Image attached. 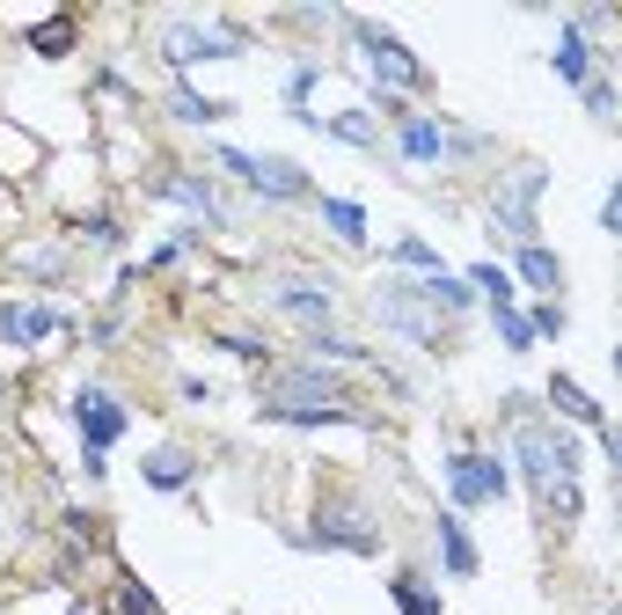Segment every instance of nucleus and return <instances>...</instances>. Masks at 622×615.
Instances as JSON below:
<instances>
[{
  "label": "nucleus",
  "mask_w": 622,
  "mask_h": 615,
  "mask_svg": "<svg viewBox=\"0 0 622 615\" xmlns=\"http://www.w3.org/2000/svg\"><path fill=\"white\" fill-rule=\"evenodd\" d=\"M73 425H81V447H89V469H103V455L124 439L132 410L110 396V388H73Z\"/></svg>",
  "instance_id": "1"
},
{
  "label": "nucleus",
  "mask_w": 622,
  "mask_h": 615,
  "mask_svg": "<svg viewBox=\"0 0 622 615\" xmlns=\"http://www.w3.org/2000/svg\"><path fill=\"white\" fill-rule=\"evenodd\" d=\"M220 169H228L234 183H249L257 198H308V169H293V161L249 155V147H220Z\"/></svg>",
  "instance_id": "2"
},
{
  "label": "nucleus",
  "mask_w": 622,
  "mask_h": 615,
  "mask_svg": "<svg viewBox=\"0 0 622 615\" xmlns=\"http://www.w3.org/2000/svg\"><path fill=\"white\" fill-rule=\"evenodd\" d=\"M542 191H550V169H542V161L513 169L505 183H498V198H491V220L505 235H520V242H534V206H542Z\"/></svg>",
  "instance_id": "3"
},
{
  "label": "nucleus",
  "mask_w": 622,
  "mask_h": 615,
  "mask_svg": "<svg viewBox=\"0 0 622 615\" xmlns=\"http://www.w3.org/2000/svg\"><path fill=\"white\" fill-rule=\"evenodd\" d=\"M352 44H359V52L373 59V73H381V88H418V81H425V67H418V52H403V44H395V37L381 30V22H367V16H359V22H352Z\"/></svg>",
  "instance_id": "4"
},
{
  "label": "nucleus",
  "mask_w": 622,
  "mask_h": 615,
  "mask_svg": "<svg viewBox=\"0 0 622 615\" xmlns=\"http://www.w3.org/2000/svg\"><path fill=\"white\" fill-rule=\"evenodd\" d=\"M161 52L177 59V67H191V59H242V37L220 30V22H169Z\"/></svg>",
  "instance_id": "5"
},
{
  "label": "nucleus",
  "mask_w": 622,
  "mask_h": 615,
  "mask_svg": "<svg viewBox=\"0 0 622 615\" xmlns=\"http://www.w3.org/2000/svg\"><path fill=\"white\" fill-rule=\"evenodd\" d=\"M447 484H454V506H491L505 498V469L491 455H447Z\"/></svg>",
  "instance_id": "6"
},
{
  "label": "nucleus",
  "mask_w": 622,
  "mask_h": 615,
  "mask_svg": "<svg viewBox=\"0 0 622 615\" xmlns=\"http://www.w3.org/2000/svg\"><path fill=\"white\" fill-rule=\"evenodd\" d=\"M315 543H338V549H359V557H373L381 549V527H373V513L367 506H322L315 513Z\"/></svg>",
  "instance_id": "7"
},
{
  "label": "nucleus",
  "mask_w": 622,
  "mask_h": 615,
  "mask_svg": "<svg viewBox=\"0 0 622 615\" xmlns=\"http://www.w3.org/2000/svg\"><path fill=\"white\" fill-rule=\"evenodd\" d=\"M373 316L389 323L395 337H410V345H432V308L410 300V286H381V294H373Z\"/></svg>",
  "instance_id": "8"
},
{
  "label": "nucleus",
  "mask_w": 622,
  "mask_h": 615,
  "mask_svg": "<svg viewBox=\"0 0 622 615\" xmlns=\"http://www.w3.org/2000/svg\"><path fill=\"white\" fill-rule=\"evenodd\" d=\"M432 527H440V557H447V572H454V579H476V543H469V535H462V520H454V506H447V513H440V520H432Z\"/></svg>",
  "instance_id": "9"
},
{
  "label": "nucleus",
  "mask_w": 622,
  "mask_h": 615,
  "mask_svg": "<svg viewBox=\"0 0 622 615\" xmlns=\"http://www.w3.org/2000/svg\"><path fill=\"white\" fill-rule=\"evenodd\" d=\"M140 476L154 484V492H183L198 469H191V455H183V447H154V455L140 462Z\"/></svg>",
  "instance_id": "10"
},
{
  "label": "nucleus",
  "mask_w": 622,
  "mask_h": 615,
  "mask_svg": "<svg viewBox=\"0 0 622 615\" xmlns=\"http://www.w3.org/2000/svg\"><path fill=\"white\" fill-rule=\"evenodd\" d=\"M556 73H564L571 88L593 81V52H586V30H579V22H564V37H556Z\"/></svg>",
  "instance_id": "11"
},
{
  "label": "nucleus",
  "mask_w": 622,
  "mask_h": 615,
  "mask_svg": "<svg viewBox=\"0 0 622 615\" xmlns=\"http://www.w3.org/2000/svg\"><path fill=\"white\" fill-rule=\"evenodd\" d=\"M52 330H59V308H0V337H16V345H37Z\"/></svg>",
  "instance_id": "12"
},
{
  "label": "nucleus",
  "mask_w": 622,
  "mask_h": 615,
  "mask_svg": "<svg viewBox=\"0 0 622 615\" xmlns=\"http://www.w3.org/2000/svg\"><path fill=\"white\" fill-rule=\"evenodd\" d=\"M520 286H528V294H556V279H564V271H556V257L542 242H520Z\"/></svg>",
  "instance_id": "13"
},
{
  "label": "nucleus",
  "mask_w": 622,
  "mask_h": 615,
  "mask_svg": "<svg viewBox=\"0 0 622 615\" xmlns=\"http://www.w3.org/2000/svg\"><path fill=\"white\" fill-rule=\"evenodd\" d=\"M395 147H403L410 161H447V155H440V125H425V118H403V125H395Z\"/></svg>",
  "instance_id": "14"
},
{
  "label": "nucleus",
  "mask_w": 622,
  "mask_h": 615,
  "mask_svg": "<svg viewBox=\"0 0 622 615\" xmlns=\"http://www.w3.org/2000/svg\"><path fill=\"white\" fill-rule=\"evenodd\" d=\"M322 220H330L338 242H367V212H359V198H322Z\"/></svg>",
  "instance_id": "15"
},
{
  "label": "nucleus",
  "mask_w": 622,
  "mask_h": 615,
  "mask_svg": "<svg viewBox=\"0 0 622 615\" xmlns=\"http://www.w3.org/2000/svg\"><path fill=\"white\" fill-rule=\"evenodd\" d=\"M161 198H177V206L205 212V220H228V212H220V198L205 191V183H198V176H169V183H161Z\"/></svg>",
  "instance_id": "16"
},
{
  "label": "nucleus",
  "mask_w": 622,
  "mask_h": 615,
  "mask_svg": "<svg viewBox=\"0 0 622 615\" xmlns=\"http://www.w3.org/2000/svg\"><path fill=\"white\" fill-rule=\"evenodd\" d=\"M550 404L564 410V418H579V425H593V433H601V410H593V396H586L579 381H564V374H556V381H550Z\"/></svg>",
  "instance_id": "17"
},
{
  "label": "nucleus",
  "mask_w": 622,
  "mask_h": 615,
  "mask_svg": "<svg viewBox=\"0 0 622 615\" xmlns=\"http://www.w3.org/2000/svg\"><path fill=\"white\" fill-rule=\"evenodd\" d=\"M410 286L425 294V308H469V300H476V286L447 279V271H432V279H410Z\"/></svg>",
  "instance_id": "18"
},
{
  "label": "nucleus",
  "mask_w": 622,
  "mask_h": 615,
  "mask_svg": "<svg viewBox=\"0 0 622 615\" xmlns=\"http://www.w3.org/2000/svg\"><path fill=\"white\" fill-rule=\"evenodd\" d=\"M279 308H285V316L322 323V316H330V286H279Z\"/></svg>",
  "instance_id": "19"
},
{
  "label": "nucleus",
  "mask_w": 622,
  "mask_h": 615,
  "mask_svg": "<svg viewBox=\"0 0 622 615\" xmlns=\"http://www.w3.org/2000/svg\"><path fill=\"white\" fill-rule=\"evenodd\" d=\"M169 110H177L183 125H220V118H228V103H213V96H198V88H177V96H169Z\"/></svg>",
  "instance_id": "20"
},
{
  "label": "nucleus",
  "mask_w": 622,
  "mask_h": 615,
  "mask_svg": "<svg viewBox=\"0 0 622 615\" xmlns=\"http://www.w3.org/2000/svg\"><path fill=\"white\" fill-rule=\"evenodd\" d=\"M513 447H520V476L542 492V484H550V447H542V433H520Z\"/></svg>",
  "instance_id": "21"
},
{
  "label": "nucleus",
  "mask_w": 622,
  "mask_h": 615,
  "mask_svg": "<svg viewBox=\"0 0 622 615\" xmlns=\"http://www.w3.org/2000/svg\"><path fill=\"white\" fill-rule=\"evenodd\" d=\"M469 286H483V294H491V308H513V279H505L498 264H476V279H469Z\"/></svg>",
  "instance_id": "22"
},
{
  "label": "nucleus",
  "mask_w": 622,
  "mask_h": 615,
  "mask_svg": "<svg viewBox=\"0 0 622 615\" xmlns=\"http://www.w3.org/2000/svg\"><path fill=\"white\" fill-rule=\"evenodd\" d=\"M395 257H403V264H418L410 279H432V271H440V257H432V242H418V235H403V242H395Z\"/></svg>",
  "instance_id": "23"
},
{
  "label": "nucleus",
  "mask_w": 622,
  "mask_h": 615,
  "mask_svg": "<svg viewBox=\"0 0 622 615\" xmlns=\"http://www.w3.org/2000/svg\"><path fill=\"white\" fill-rule=\"evenodd\" d=\"M308 345L330 351V359H344V367H367V345H344V337H330V330H308Z\"/></svg>",
  "instance_id": "24"
},
{
  "label": "nucleus",
  "mask_w": 622,
  "mask_h": 615,
  "mask_svg": "<svg viewBox=\"0 0 622 615\" xmlns=\"http://www.w3.org/2000/svg\"><path fill=\"white\" fill-rule=\"evenodd\" d=\"M395 608H403V615H440V601H432L418 579H395Z\"/></svg>",
  "instance_id": "25"
},
{
  "label": "nucleus",
  "mask_w": 622,
  "mask_h": 615,
  "mask_svg": "<svg viewBox=\"0 0 622 615\" xmlns=\"http://www.w3.org/2000/svg\"><path fill=\"white\" fill-rule=\"evenodd\" d=\"M330 132H338L344 147H373V118H359V110H344V118H330Z\"/></svg>",
  "instance_id": "26"
},
{
  "label": "nucleus",
  "mask_w": 622,
  "mask_h": 615,
  "mask_svg": "<svg viewBox=\"0 0 622 615\" xmlns=\"http://www.w3.org/2000/svg\"><path fill=\"white\" fill-rule=\"evenodd\" d=\"M308 88H315V67H293V73H285V110H293V118H308Z\"/></svg>",
  "instance_id": "27"
},
{
  "label": "nucleus",
  "mask_w": 622,
  "mask_h": 615,
  "mask_svg": "<svg viewBox=\"0 0 622 615\" xmlns=\"http://www.w3.org/2000/svg\"><path fill=\"white\" fill-rule=\"evenodd\" d=\"M498 337H505L513 351H528V345H534V337H528V316H520V308H498Z\"/></svg>",
  "instance_id": "28"
},
{
  "label": "nucleus",
  "mask_w": 622,
  "mask_h": 615,
  "mask_svg": "<svg viewBox=\"0 0 622 615\" xmlns=\"http://www.w3.org/2000/svg\"><path fill=\"white\" fill-rule=\"evenodd\" d=\"M550 506H556V520H579V513H586V498H579V484H556Z\"/></svg>",
  "instance_id": "29"
},
{
  "label": "nucleus",
  "mask_w": 622,
  "mask_h": 615,
  "mask_svg": "<svg viewBox=\"0 0 622 615\" xmlns=\"http://www.w3.org/2000/svg\"><path fill=\"white\" fill-rule=\"evenodd\" d=\"M528 337H564V316H556L550 300H542V308H534V316H528Z\"/></svg>",
  "instance_id": "30"
},
{
  "label": "nucleus",
  "mask_w": 622,
  "mask_h": 615,
  "mask_svg": "<svg viewBox=\"0 0 622 615\" xmlns=\"http://www.w3.org/2000/svg\"><path fill=\"white\" fill-rule=\"evenodd\" d=\"M586 110H593V118H615V88H608V81H586Z\"/></svg>",
  "instance_id": "31"
},
{
  "label": "nucleus",
  "mask_w": 622,
  "mask_h": 615,
  "mask_svg": "<svg viewBox=\"0 0 622 615\" xmlns=\"http://www.w3.org/2000/svg\"><path fill=\"white\" fill-rule=\"evenodd\" d=\"M220 351H234V359H264V345H257V337H234V330L220 337Z\"/></svg>",
  "instance_id": "32"
}]
</instances>
